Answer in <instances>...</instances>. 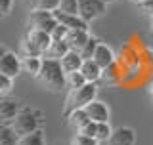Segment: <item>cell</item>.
Wrapping results in <instances>:
<instances>
[{
    "label": "cell",
    "mask_w": 153,
    "mask_h": 145,
    "mask_svg": "<svg viewBox=\"0 0 153 145\" xmlns=\"http://www.w3.org/2000/svg\"><path fill=\"white\" fill-rule=\"evenodd\" d=\"M19 72H23L21 55L8 52L6 46L0 48V75H6L10 78H17Z\"/></svg>",
    "instance_id": "277c9868"
},
{
    "label": "cell",
    "mask_w": 153,
    "mask_h": 145,
    "mask_svg": "<svg viewBox=\"0 0 153 145\" xmlns=\"http://www.w3.org/2000/svg\"><path fill=\"white\" fill-rule=\"evenodd\" d=\"M42 63H44V57H36V55H21V65H23V72L31 76L40 75L42 71Z\"/></svg>",
    "instance_id": "9a60e30c"
},
{
    "label": "cell",
    "mask_w": 153,
    "mask_h": 145,
    "mask_svg": "<svg viewBox=\"0 0 153 145\" xmlns=\"http://www.w3.org/2000/svg\"><path fill=\"white\" fill-rule=\"evenodd\" d=\"M136 143V132L130 126H119L113 130L107 145H134Z\"/></svg>",
    "instance_id": "9c48e42d"
},
{
    "label": "cell",
    "mask_w": 153,
    "mask_h": 145,
    "mask_svg": "<svg viewBox=\"0 0 153 145\" xmlns=\"http://www.w3.org/2000/svg\"><path fill=\"white\" fill-rule=\"evenodd\" d=\"M111 134H113V128L109 126V122H98V132H96V139H98L100 143L109 141Z\"/></svg>",
    "instance_id": "cb8c5ba5"
},
{
    "label": "cell",
    "mask_w": 153,
    "mask_h": 145,
    "mask_svg": "<svg viewBox=\"0 0 153 145\" xmlns=\"http://www.w3.org/2000/svg\"><path fill=\"white\" fill-rule=\"evenodd\" d=\"M40 124H42V113L36 109H31V107H25L19 111V115L12 120V126L13 130L19 134V136H27V134H33L36 130H40Z\"/></svg>",
    "instance_id": "3957f363"
},
{
    "label": "cell",
    "mask_w": 153,
    "mask_h": 145,
    "mask_svg": "<svg viewBox=\"0 0 153 145\" xmlns=\"http://www.w3.org/2000/svg\"><path fill=\"white\" fill-rule=\"evenodd\" d=\"M27 23H29V29H40V31H46L50 35L59 25V21L56 19L54 12H46V10H31Z\"/></svg>",
    "instance_id": "5b68a950"
},
{
    "label": "cell",
    "mask_w": 153,
    "mask_h": 145,
    "mask_svg": "<svg viewBox=\"0 0 153 145\" xmlns=\"http://www.w3.org/2000/svg\"><path fill=\"white\" fill-rule=\"evenodd\" d=\"M92 59L102 67V69H107V67H111V65L117 63V57H115L113 48L107 46V44H103V42L98 46V50H96V54H94Z\"/></svg>",
    "instance_id": "8fae6325"
},
{
    "label": "cell",
    "mask_w": 153,
    "mask_h": 145,
    "mask_svg": "<svg viewBox=\"0 0 153 145\" xmlns=\"http://www.w3.org/2000/svg\"><path fill=\"white\" fill-rule=\"evenodd\" d=\"M143 57H146V61L149 65H153V50H146L143 52Z\"/></svg>",
    "instance_id": "836d02e7"
},
{
    "label": "cell",
    "mask_w": 153,
    "mask_h": 145,
    "mask_svg": "<svg viewBox=\"0 0 153 145\" xmlns=\"http://www.w3.org/2000/svg\"><path fill=\"white\" fill-rule=\"evenodd\" d=\"M31 42H35V44L42 50V54H46L48 52V48H50V44L54 42V38H52L50 33H46V31H40V29H29L27 31V36Z\"/></svg>",
    "instance_id": "4fadbf2b"
},
{
    "label": "cell",
    "mask_w": 153,
    "mask_h": 145,
    "mask_svg": "<svg viewBox=\"0 0 153 145\" xmlns=\"http://www.w3.org/2000/svg\"><path fill=\"white\" fill-rule=\"evenodd\" d=\"M54 16H56L57 21H59L61 25H65L69 31H90V23L80 16L63 13V12H59V10H54Z\"/></svg>",
    "instance_id": "ba28073f"
},
{
    "label": "cell",
    "mask_w": 153,
    "mask_h": 145,
    "mask_svg": "<svg viewBox=\"0 0 153 145\" xmlns=\"http://www.w3.org/2000/svg\"><path fill=\"white\" fill-rule=\"evenodd\" d=\"M138 8H140L146 16L153 17V0H143V2H138Z\"/></svg>",
    "instance_id": "1f68e13d"
},
{
    "label": "cell",
    "mask_w": 153,
    "mask_h": 145,
    "mask_svg": "<svg viewBox=\"0 0 153 145\" xmlns=\"http://www.w3.org/2000/svg\"><path fill=\"white\" fill-rule=\"evenodd\" d=\"M136 2H143V0H136Z\"/></svg>",
    "instance_id": "f35d334b"
},
{
    "label": "cell",
    "mask_w": 153,
    "mask_h": 145,
    "mask_svg": "<svg viewBox=\"0 0 153 145\" xmlns=\"http://www.w3.org/2000/svg\"><path fill=\"white\" fill-rule=\"evenodd\" d=\"M119 78H121V75L117 72V63L107 67V69H103V76L102 80L105 82V84H115V82H119Z\"/></svg>",
    "instance_id": "484cf974"
},
{
    "label": "cell",
    "mask_w": 153,
    "mask_h": 145,
    "mask_svg": "<svg viewBox=\"0 0 153 145\" xmlns=\"http://www.w3.org/2000/svg\"><path fill=\"white\" fill-rule=\"evenodd\" d=\"M12 86H13V78H10L6 75H0V95L2 98H8V94L12 92Z\"/></svg>",
    "instance_id": "83f0119b"
},
{
    "label": "cell",
    "mask_w": 153,
    "mask_h": 145,
    "mask_svg": "<svg viewBox=\"0 0 153 145\" xmlns=\"http://www.w3.org/2000/svg\"><path fill=\"white\" fill-rule=\"evenodd\" d=\"M79 16L84 17L88 23H92L94 19L102 17L107 10V4L103 0H79Z\"/></svg>",
    "instance_id": "8992f818"
},
{
    "label": "cell",
    "mask_w": 153,
    "mask_h": 145,
    "mask_svg": "<svg viewBox=\"0 0 153 145\" xmlns=\"http://www.w3.org/2000/svg\"><path fill=\"white\" fill-rule=\"evenodd\" d=\"M67 35H69V29H67L65 25H61V23L52 31V38H54V40H65Z\"/></svg>",
    "instance_id": "f546056e"
},
{
    "label": "cell",
    "mask_w": 153,
    "mask_h": 145,
    "mask_svg": "<svg viewBox=\"0 0 153 145\" xmlns=\"http://www.w3.org/2000/svg\"><path fill=\"white\" fill-rule=\"evenodd\" d=\"M21 136L13 130L12 124H0V145H19Z\"/></svg>",
    "instance_id": "ac0fdd59"
},
{
    "label": "cell",
    "mask_w": 153,
    "mask_h": 145,
    "mask_svg": "<svg viewBox=\"0 0 153 145\" xmlns=\"http://www.w3.org/2000/svg\"><path fill=\"white\" fill-rule=\"evenodd\" d=\"M103 2H105V4H107V6H109V4H113L115 0H103Z\"/></svg>",
    "instance_id": "8d00e7d4"
},
{
    "label": "cell",
    "mask_w": 153,
    "mask_h": 145,
    "mask_svg": "<svg viewBox=\"0 0 153 145\" xmlns=\"http://www.w3.org/2000/svg\"><path fill=\"white\" fill-rule=\"evenodd\" d=\"M36 80L50 92H61L67 86V72L63 71L59 59H48V57H44L42 71L36 76Z\"/></svg>",
    "instance_id": "6da1fadb"
},
{
    "label": "cell",
    "mask_w": 153,
    "mask_h": 145,
    "mask_svg": "<svg viewBox=\"0 0 153 145\" xmlns=\"http://www.w3.org/2000/svg\"><path fill=\"white\" fill-rule=\"evenodd\" d=\"M65 118H67V124H69V126L73 128L75 132H79L82 126H86V124L90 122V117H88V113H86L84 109H75V111H71L69 115H65Z\"/></svg>",
    "instance_id": "e0dca14e"
},
{
    "label": "cell",
    "mask_w": 153,
    "mask_h": 145,
    "mask_svg": "<svg viewBox=\"0 0 153 145\" xmlns=\"http://www.w3.org/2000/svg\"><path fill=\"white\" fill-rule=\"evenodd\" d=\"M21 55H36V57H44L42 50L35 44V42L29 40V38H23V42H21Z\"/></svg>",
    "instance_id": "44dd1931"
},
{
    "label": "cell",
    "mask_w": 153,
    "mask_h": 145,
    "mask_svg": "<svg viewBox=\"0 0 153 145\" xmlns=\"http://www.w3.org/2000/svg\"><path fill=\"white\" fill-rule=\"evenodd\" d=\"M84 84H86V78H84V75L80 71L69 72V75H67V88L69 90H76V88H80V86H84Z\"/></svg>",
    "instance_id": "603a6c76"
},
{
    "label": "cell",
    "mask_w": 153,
    "mask_h": 145,
    "mask_svg": "<svg viewBox=\"0 0 153 145\" xmlns=\"http://www.w3.org/2000/svg\"><path fill=\"white\" fill-rule=\"evenodd\" d=\"M96 94H98V84L96 82H86L84 86L76 90H69V95L65 99V107H63V113L69 115L71 111L75 109H84L88 103H92L96 99Z\"/></svg>",
    "instance_id": "7a4b0ae2"
},
{
    "label": "cell",
    "mask_w": 153,
    "mask_h": 145,
    "mask_svg": "<svg viewBox=\"0 0 153 145\" xmlns=\"http://www.w3.org/2000/svg\"><path fill=\"white\" fill-rule=\"evenodd\" d=\"M149 98H151V101H153V82L149 84Z\"/></svg>",
    "instance_id": "d590c367"
},
{
    "label": "cell",
    "mask_w": 153,
    "mask_h": 145,
    "mask_svg": "<svg viewBox=\"0 0 153 145\" xmlns=\"http://www.w3.org/2000/svg\"><path fill=\"white\" fill-rule=\"evenodd\" d=\"M59 63L61 67H63V71L69 75V72H76V71H80V67H82L84 63V59H82V55H80V52H76V50H69L67 54L59 59Z\"/></svg>",
    "instance_id": "7c38bea8"
},
{
    "label": "cell",
    "mask_w": 153,
    "mask_h": 145,
    "mask_svg": "<svg viewBox=\"0 0 153 145\" xmlns=\"http://www.w3.org/2000/svg\"><path fill=\"white\" fill-rule=\"evenodd\" d=\"M80 72L84 75L86 82H96V84H98V82L102 80V76H103V69L96 63L94 59H84L82 67H80Z\"/></svg>",
    "instance_id": "5bb4252c"
},
{
    "label": "cell",
    "mask_w": 153,
    "mask_h": 145,
    "mask_svg": "<svg viewBox=\"0 0 153 145\" xmlns=\"http://www.w3.org/2000/svg\"><path fill=\"white\" fill-rule=\"evenodd\" d=\"M149 29H151V33H153V17H151V21H149Z\"/></svg>",
    "instance_id": "74e56055"
},
{
    "label": "cell",
    "mask_w": 153,
    "mask_h": 145,
    "mask_svg": "<svg viewBox=\"0 0 153 145\" xmlns=\"http://www.w3.org/2000/svg\"><path fill=\"white\" fill-rule=\"evenodd\" d=\"M69 50L71 48L67 44V40H54L50 44V48H48V52L44 54V57H48V59H61Z\"/></svg>",
    "instance_id": "d6986e66"
},
{
    "label": "cell",
    "mask_w": 153,
    "mask_h": 145,
    "mask_svg": "<svg viewBox=\"0 0 153 145\" xmlns=\"http://www.w3.org/2000/svg\"><path fill=\"white\" fill-rule=\"evenodd\" d=\"M90 31H69V35H67V44H69L71 50H76L80 52L82 48L86 46V42L90 40Z\"/></svg>",
    "instance_id": "2e32d148"
},
{
    "label": "cell",
    "mask_w": 153,
    "mask_h": 145,
    "mask_svg": "<svg viewBox=\"0 0 153 145\" xmlns=\"http://www.w3.org/2000/svg\"><path fill=\"white\" fill-rule=\"evenodd\" d=\"M96 132H98V122H94V120H90L86 126H82L76 134H84V136H90V138H96Z\"/></svg>",
    "instance_id": "f1b7e54d"
},
{
    "label": "cell",
    "mask_w": 153,
    "mask_h": 145,
    "mask_svg": "<svg viewBox=\"0 0 153 145\" xmlns=\"http://www.w3.org/2000/svg\"><path fill=\"white\" fill-rule=\"evenodd\" d=\"M23 109L21 101L16 98H2L0 101V122L2 124H12V120L19 115Z\"/></svg>",
    "instance_id": "52a82bcc"
},
{
    "label": "cell",
    "mask_w": 153,
    "mask_h": 145,
    "mask_svg": "<svg viewBox=\"0 0 153 145\" xmlns=\"http://www.w3.org/2000/svg\"><path fill=\"white\" fill-rule=\"evenodd\" d=\"M71 145H100V141L96 138L84 136V134H75L71 139Z\"/></svg>",
    "instance_id": "4316f807"
},
{
    "label": "cell",
    "mask_w": 153,
    "mask_h": 145,
    "mask_svg": "<svg viewBox=\"0 0 153 145\" xmlns=\"http://www.w3.org/2000/svg\"><path fill=\"white\" fill-rule=\"evenodd\" d=\"M19 145H46L42 130H36V132H33V134L23 136L21 139H19Z\"/></svg>",
    "instance_id": "ffe728a7"
},
{
    "label": "cell",
    "mask_w": 153,
    "mask_h": 145,
    "mask_svg": "<svg viewBox=\"0 0 153 145\" xmlns=\"http://www.w3.org/2000/svg\"><path fill=\"white\" fill-rule=\"evenodd\" d=\"M84 111L88 113L90 120L94 122H109V107L100 99H94L92 103H88L84 107Z\"/></svg>",
    "instance_id": "30bf717a"
},
{
    "label": "cell",
    "mask_w": 153,
    "mask_h": 145,
    "mask_svg": "<svg viewBox=\"0 0 153 145\" xmlns=\"http://www.w3.org/2000/svg\"><path fill=\"white\" fill-rule=\"evenodd\" d=\"M59 12L63 13H71V16H79V0H61L59 2Z\"/></svg>",
    "instance_id": "d4e9b609"
},
{
    "label": "cell",
    "mask_w": 153,
    "mask_h": 145,
    "mask_svg": "<svg viewBox=\"0 0 153 145\" xmlns=\"http://www.w3.org/2000/svg\"><path fill=\"white\" fill-rule=\"evenodd\" d=\"M27 4H29V6H31L33 10H36V8H38V4H40V0H27Z\"/></svg>",
    "instance_id": "e575fe53"
},
{
    "label": "cell",
    "mask_w": 153,
    "mask_h": 145,
    "mask_svg": "<svg viewBox=\"0 0 153 145\" xmlns=\"http://www.w3.org/2000/svg\"><path fill=\"white\" fill-rule=\"evenodd\" d=\"M12 8H13V0H0V13H2V17L10 16Z\"/></svg>",
    "instance_id": "d6a6232c"
},
{
    "label": "cell",
    "mask_w": 153,
    "mask_h": 145,
    "mask_svg": "<svg viewBox=\"0 0 153 145\" xmlns=\"http://www.w3.org/2000/svg\"><path fill=\"white\" fill-rule=\"evenodd\" d=\"M100 44H102V42H100V38H96V36H90V40L86 42V46L82 48V50H80V55H82V59H92Z\"/></svg>",
    "instance_id": "7402d4cb"
},
{
    "label": "cell",
    "mask_w": 153,
    "mask_h": 145,
    "mask_svg": "<svg viewBox=\"0 0 153 145\" xmlns=\"http://www.w3.org/2000/svg\"><path fill=\"white\" fill-rule=\"evenodd\" d=\"M59 2L61 0H40L36 10H46V12H54V10L59 8Z\"/></svg>",
    "instance_id": "4dcf8cb0"
}]
</instances>
